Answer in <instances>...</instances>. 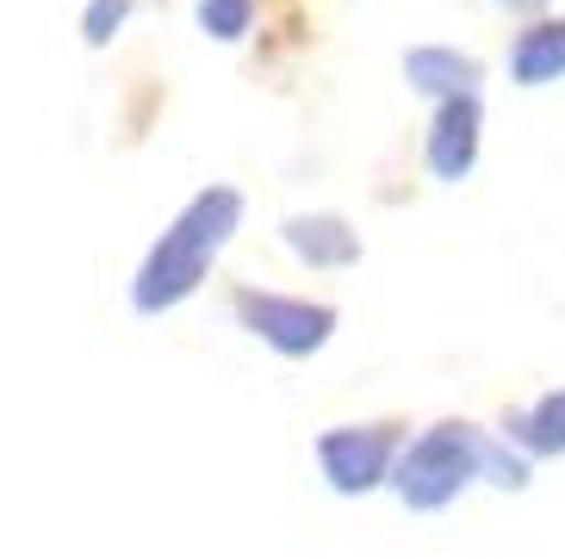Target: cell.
Wrapping results in <instances>:
<instances>
[{
    "label": "cell",
    "mask_w": 565,
    "mask_h": 559,
    "mask_svg": "<svg viewBox=\"0 0 565 559\" xmlns=\"http://www.w3.org/2000/svg\"><path fill=\"white\" fill-rule=\"evenodd\" d=\"M243 212H249L243 187H231V181L200 187L181 212L168 218V231L150 243V255H143V267H137V280H131V312L162 317V312H174V305H186V298L212 280V267H217V255L231 249V236L243 231Z\"/></svg>",
    "instance_id": "6da1fadb"
},
{
    "label": "cell",
    "mask_w": 565,
    "mask_h": 559,
    "mask_svg": "<svg viewBox=\"0 0 565 559\" xmlns=\"http://www.w3.org/2000/svg\"><path fill=\"white\" fill-rule=\"evenodd\" d=\"M479 461H484V429L466 423V416H441L423 435H404L398 461H392V492H398L404 510L435 516L460 504L472 485H479Z\"/></svg>",
    "instance_id": "7a4b0ae2"
},
{
    "label": "cell",
    "mask_w": 565,
    "mask_h": 559,
    "mask_svg": "<svg viewBox=\"0 0 565 559\" xmlns=\"http://www.w3.org/2000/svg\"><path fill=\"white\" fill-rule=\"evenodd\" d=\"M231 317L262 348H274L280 361L317 355L335 336V324H342V312L330 298H299V293H274V286H231Z\"/></svg>",
    "instance_id": "3957f363"
},
{
    "label": "cell",
    "mask_w": 565,
    "mask_h": 559,
    "mask_svg": "<svg viewBox=\"0 0 565 559\" xmlns=\"http://www.w3.org/2000/svg\"><path fill=\"white\" fill-rule=\"evenodd\" d=\"M411 423L404 416H373V423H335L317 435V473L335 497H366L392 478Z\"/></svg>",
    "instance_id": "277c9868"
},
{
    "label": "cell",
    "mask_w": 565,
    "mask_h": 559,
    "mask_svg": "<svg viewBox=\"0 0 565 559\" xmlns=\"http://www.w3.org/2000/svg\"><path fill=\"white\" fill-rule=\"evenodd\" d=\"M479 149H484V99L479 94H454V99H435V118H429V137H423V162L441 187H460L472 168H479Z\"/></svg>",
    "instance_id": "5b68a950"
},
{
    "label": "cell",
    "mask_w": 565,
    "mask_h": 559,
    "mask_svg": "<svg viewBox=\"0 0 565 559\" xmlns=\"http://www.w3.org/2000/svg\"><path fill=\"white\" fill-rule=\"evenodd\" d=\"M280 236L305 267H317V274H342V267H354L366 255L361 231H354L342 212H292L280 224Z\"/></svg>",
    "instance_id": "8992f818"
},
{
    "label": "cell",
    "mask_w": 565,
    "mask_h": 559,
    "mask_svg": "<svg viewBox=\"0 0 565 559\" xmlns=\"http://www.w3.org/2000/svg\"><path fill=\"white\" fill-rule=\"evenodd\" d=\"M498 435L515 447V454H529V461H559L565 454V386H547L541 398L503 411Z\"/></svg>",
    "instance_id": "52a82bcc"
},
{
    "label": "cell",
    "mask_w": 565,
    "mask_h": 559,
    "mask_svg": "<svg viewBox=\"0 0 565 559\" xmlns=\"http://www.w3.org/2000/svg\"><path fill=\"white\" fill-rule=\"evenodd\" d=\"M404 82L429 99H454V94H479L484 68H479V56H466L454 44H416V50H404Z\"/></svg>",
    "instance_id": "ba28073f"
},
{
    "label": "cell",
    "mask_w": 565,
    "mask_h": 559,
    "mask_svg": "<svg viewBox=\"0 0 565 559\" xmlns=\"http://www.w3.org/2000/svg\"><path fill=\"white\" fill-rule=\"evenodd\" d=\"M510 82L515 87H553L565 82V19L534 13L510 44Z\"/></svg>",
    "instance_id": "9c48e42d"
},
{
    "label": "cell",
    "mask_w": 565,
    "mask_h": 559,
    "mask_svg": "<svg viewBox=\"0 0 565 559\" xmlns=\"http://www.w3.org/2000/svg\"><path fill=\"white\" fill-rule=\"evenodd\" d=\"M255 13H262V0H200V32L217 44H243L255 32Z\"/></svg>",
    "instance_id": "30bf717a"
},
{
    "label": "cell",
    "mask_w": 565,
    "mask_h": 559,
    "mask_svg": "<svg viewBox=\"0 0 565 559\" xmlns=\"http://www.w3.org/2000/svg\"><path fill=\"white\" fill-rule=\"evenodd\" d=\"M529 466H534L529 454H515L503 435H491V429H484V461H479L484 485H498V492H522V485H529Z\"/></svg>",
    "instance_id": "8fae6325"
},
{
    "label": "cell",
    "mask_w": 565,
    "mask_h": 559,
    "mask_svg": "<svg viewBox=\"0 0 565 559\" xmlns=\"http://www.w3.org/2000/svg\"><path fill=\"white\" fill-rule=\"evenodd\" d=\"M137 13V0H87L82 7V44L87 50H106L118 32H125V19Z\"/></svg>",
    "instance_id": "7c38bea8"
},
{
    "label": "cell",
    "mask_w": 565,
    "mask_h": 559,
    "mask_svg": "<svg viewBox=\"0 0 565 559\" xmlns=\"http://www.w3.org/2000/svg\"><path fill=\"white\" fill-rule=\"evenodd\" d=\"M498 13H522V19H534V13H547L553 0H491Z\"/></svg>",
    "instance_id": "4fadbf2b"
}]
</instances>
